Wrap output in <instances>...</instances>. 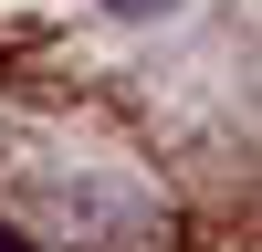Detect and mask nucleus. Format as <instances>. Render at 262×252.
I'll use <instances>...</instances> for the list:
<instances>
[{
  "label": "nucleus",
  "mask_w": 262,
  "mask_h": 252,
  "mask_svg": "<svg viewBox=\"0 0 262 252\" xmlns=\"http://www.w3.org/2000/svg\"><path fill=\"white\" fill-rule=\"evenodd\" d=\"M105 11H126V21H158V11H179V0H105Z\"/></svg>",
  "instance_id": "nucleus-1"
},
{
  "label": "nucleus",
  "mask_w": 262,
  "mask_h": 252,
  "mask_svg": "<svg viewBox=\"0 0 262 252\" xmlns=\"http://www.w3.org/2000/svg\"><path fill=\"white\" fill-rule=\"evenodd\" d=\"M0 252H21V242H11V231H0Z\"/></svg>",
  "instance_id": "nucleus-2"
}]
</instances>
